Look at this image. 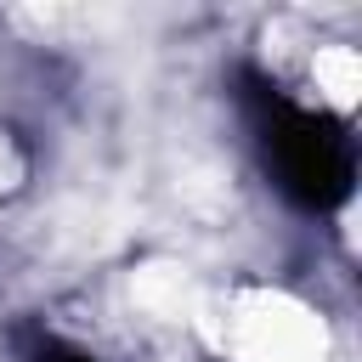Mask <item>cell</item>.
<instances>
[{
  "label": "cell",
  "instance_id": "6da1fadb",
  "mask_svg": "<svg viewBox=\"0 0 362 362\" xmlns=\"http://www.w3.org/2000/svg\"><path fill=\"white\" fill-rule=\"evenodd\" d=\"M243 113H249L255 147L266 158V175L277 181V192L288 204H300L311 215H328L351 198L356 153H351V136L328 113L288 102L260 74H243Z\"/></svg>",
  "mask_w": 362,
  "mask_h": 362
},
{
  "label": "cell",
  "instance_id": "7a4b0ae2",
  "mask_svg": "<svg viewBox=\"0 0 362 362\" xmlns=\"http://www.w3.org/2000/svg\"><path fill=\"white\" fill-rule=\"evenodd\" d=\"M28 362H90L79 345H62V339H40V351L28 356Z\"/></svg>",
  "mask_w": 362,
  "mask_h": 362
}]
</instances>
